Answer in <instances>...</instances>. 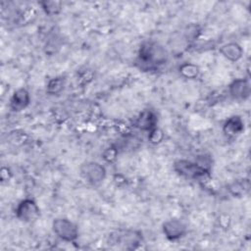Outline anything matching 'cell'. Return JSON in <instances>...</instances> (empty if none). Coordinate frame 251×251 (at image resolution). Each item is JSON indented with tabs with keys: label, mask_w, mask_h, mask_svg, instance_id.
Here are the masks:
<instances>
[{
	"label": "cell",
	"mask_w": 251,
	"mask_h": 251,
	"mask_svg": "<svg viewBox=\"0 0 251 251\" xmlns=\"http://www.w3.org/2000/svg\"><path fill=\"white\" fill-rule=\"evenodd\" d=\"M173 167L174 171L180 176L195 180H201L203 178H206L210 176L211 173L210 170L205 169L196 161L193 162L185 159L176 160L174 163Z\"/></svg>",
	"instance_id": "2"
},
{
	"label": "cell",
	"mask_w": 251,
	"mask_h": 251,
	"mask_svg": "<svg viewBox=\"0 0 251 251\" xmlns=\"http://www.w3.org/2000/svg\"><path fill=\"white\" fill-rule=\"evenodd\" d=\"M142 241L141 233L136 230L121 229L117 230L110 235V243H117L123 245L126 249H135Z\"/></svg>",
	"instance_id": "5"
},
{
	"label": "cell",
	"mask_w": 251,
	"mask_h": 251,
	"mask_svg": "<svg viewBox=\"0 0 251 251\" xmlns=\"http://www.w3.org/2000/svg\"><path fill=\"white\" fill-rule=\"evenodd\" d=\"M219 51L226 59L231 62H237L243 55L242 47L236 42L226 43L220 47Z\"/></svg>",
	"instance_id": "12"
},
{
	"label": "cell",
	"mask_w": 251,
	"mask_h": 251,
	"mask_svg": "<svg viewBox=\"0 0 251 251\" xmlns=\"http://www.w3.org/2000/svg\"><path fill=\"white\" fill-rule=\"evenodd\" d=\"M38 4L48 16L58 15L62 10V3L60 1H40Z\"/></svg>",
	"instance_id": "15"
},
{
	"label": "cell",
	"mask_w": 251,
	"mask_h": 251,
	"mask_svg": "<svg viewBox=\"0 0 251 251\" xmlns=\"http://www.w3.org/2000/svg\"><path fill=\"white\" fill-rule=\"evenodd\" d=\"M162 230L167 239L175 241L183 237L187 231V228L185 224L179 219H171L163 224Z\"/></svg>",
	"instance_id": "7"
},
{
	"label": "cell",
	"mask_w": 251,
	"mask_h": 251,
	"mask_svg": "<svg viewBox=\"0 0 251 251\" xmlns=\"http://www.w3.org/2000/svg\"><path fill=\"white\" fill-rule=\"evenodd\" d=\"M178 72L183 77L188 78V79H193L199 75L200 70H199V67L196 66L195 64L186 62L179 66Z\"/></svg>",
	"instance_id": "13"
},
{
	"label": "cell",
	"mask_w": 251,
	"mask_h": 251,
	"mask_svg": "<svg viewBox=\"0 0 251 251\" xmlns=\"http://www.w3.org/2000/svg\"><path fill=\"white\" fill-rule=\"evenodd\" d=\"M168 53L160 44L152 41L144 42L138 51L136 64L142 71H153L166 64Z\"/></svg>",
	"instance_id": "1"
},
{
	"label": "cell",
	"mask_w": 251,
	"mask_h": 251,
	"mask_svg": "<svg viewBox=\"0 0 251 251\" xmlns=\"http://www.w3.org/2000/svg\"><path fill=\"white\" fill-rule=\"evenodd\" d=\"M228 93L232 99L245 101L250 97L251 87L249 80L246 78L233 79L228 85Z\"/></svg>",
	"instance_id": "8"
},
{
	"label": "cell",
	"mask_w": 251,
	"mask_h": 251,
	"mask_svg": "<svg viewBox=\"0 0 251 251\" xmlns=\"http://www.w3.org/2000/svg\"><path fill=\"white\" fill-rule=\"evenodd\" d=\"M66 78L64 76H56L51 78L46 86V92L51 95L59 94L65 87Z\"/></svg>",
	"instance_id": "14"
},
{
	"label": "cell",
	"mask_w": 251,
	"mask_h": 251,
	"mask_svg": "<svg viewBox=\"0 0 251 251\" xmlns=\"http://www.w3.org/2000/svg\"><path fill=\"white\" fill-rule=\"evenodd\" d=\"M53 232L66 242H74L78 237V227L67 218H56L52 222Z\"/></svg>",
	"instance_id": "3"
},
{
	"label": "cell",
	"mask_w": 251,
	"mask_h": 251,
	"mask_svg": "<svg viewBox=\"0 0 251 251\" xmlns=\"http://www.w3.org/2000/svg\"><path fill=\"white\" fill-rule=\"evenodd\" d=\"M249 188L248 180H241V181H234L229 185V191L233 196H241L245 193Z\"/></svg>",
	"instance_id": "16"
},
{
	"label": "cell",
	"mask_w": 251,
	"mask_h": 251,
	"mask_svg": "<svg viewBox=\"0 0 251 251\" xmlns=\"http://www.w3.org/2000/svg\"><path fill=\"white\" fill-rule=\"evenodd\" d=\"M80 175L91 185H99L106 177V169L98 162L87 161L81 164Z\"/></svg>",
	"instance_id": "4"
},
{
	"label": "cell",
	"mask_w": 251,
	"mask_h": 251,
	"mask_svg": "<svg viewBox=\"0 0 251 251\" xmlns=\"http://www.w3.org/2000/svg\"><path fill=\"white\" fill-rule=\"evenodd\" d=\"M148 140L152 143V144H158L160 143L163 138H164V132L159 128L156 127L153 130H151L150 132H148Z\"/></svg>",
	"instance_id": "17"
},
{
	"label": "cell",
	"mask_w": 251,
	"mask_h": 251,
	"mask_svg": "<svg viewBox=\"0 0 251 251\" xmlns=\"http://www.w3.org/2000/svg\"><path fill=\"white\" fill-rule=\"evenodd\" d=\"M158 117L153 110H143L134 121V126L139 130L150 132L157 127Z\"/></svg>",
	"instance_id": "9"
},
{
	"label": "cell",
	"mask_w": 251,
	"mask_h": 251,
	"mask_svg": "<svg viewBox=\"0 0 251 251\" xmlns=\"http://www.w3.org/2000/svg\"><path fill=\"white\" fill-rule=\"evenodd\" d=\"M116 155H117V150L115 149V148H113V147H111V148H108L105 152H104V159L106 160V161H108V162H111V161H113L115 158H116Z\"/></svg>",
	"instance_id": "19"
},
{
	"label": "cell",
	"mask_w": 251,
	"mask_h": 251,
	"mask_svg": "<svg viewBox=\"0 0 251 251\" xmlns=\"http://www.w3.org/2000/svg\"><path fill=\"white\" fill-rule=\"evenodd\" d=\"M244 130V121L240 116L229 117L223 125V132L228 137H236Z\"/></svg>",
	"instance_id": "11"
},
{
	"label": "cell",
	"mask_w": 251,
	"mask_h": 251,
	"mask_svg": "<svg viewBox=\"0 0 251 251\" xmlns=\"http://www.w3.org/2000/svg\"><path fill=\"white\" fill-rule=\"evenodd\" d=\"M200 34V29L197 25H190L187 27V29L184 31V37L188 42L193 41L196 39Z\"/></svg>",
	"instance_id": "18"
},
{
	"label": "cell",
	"mask_w": 251,
	"mask_h": 251,
	"mask_svg": "<svg viewBox=\"0 0 251 251\" xmlns=\"http://www.w3.org/2000/svg\"><path fill=\"white\" fill-rule=\"evenodd\" d=\"M30 102V95L29 92L22 87L15 90L10 98L9 107L13 112H21L25 109Z\"/></svg>",
	"instance_id": "10"
},
{
	"label": "cell",
	"mask_w": 251,
	"mask_h": 251,
	"mask_svg": "<svg viewBox=\"0 0 251 251\" xmlns=\"http://www.w3.org/2000/svg\"><path fill=\"white\" fill-rule=\"evenodd\" d=\"M18 220L24 223H32L40 216V209L37 203L31 198H25L19 202L15 209Z\"/></svg>",
	"instance_id": "6"
}]
</instances>
